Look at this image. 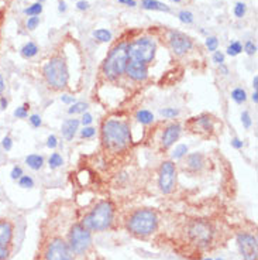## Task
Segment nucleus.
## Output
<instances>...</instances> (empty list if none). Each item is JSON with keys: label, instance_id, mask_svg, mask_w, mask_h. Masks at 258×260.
I'll use <instances>...</instances> for the list:
<instances>
[{"label": "nucleus", "instance_id": "nucleus-1", "mask_svg": "<svg viewBox=\"0 0 258 260\" xmlns=\"http://www.w3.org/2000/svg\"><path fill=\"white\" fill-rule=\"evenodd\" d=\"M102 142L110 150L124 149L130 142L129 124L122 120H107L102 127Z\"/></svg>", "mask_w": 258, "mask_h": 260}, {"label": "nucleus", "instance_id": "nucleus-2", "mask_svg": "<svg viewBox=\"0 0 258 260\" xmlns=\"http://www.w3.org/2000/svg\"><path fill=\"white\" fill-rule=\"evenodd\" d=\"M158 226V218L153 209H137L136 212L130 215L127 221V229L130 234L145 238Z\"/></svg>", "mask_w": 258, "mask_h": 260}, {"label": "nucleus", "instance_id": "nucleus-3", "mask_svg": "<svg viewBox=\"0 0 258 260\" xmlns=\"http://www.w3.org/2000/svg\"><path fill=\"white\" fill-rule=\"evenodd\" d=\"M113 216H115V208L112 202L102 201L82 219V225L88 231H96V232L106 231L112 225Z\"/></svg>", "mask_w": 258, "mask_h": 260}, {"label": "nucleus", "instance_id": "nucleus-4", "mask_svg": "<svg viewBox=\"0 0 258 260\" xmlns=\"http://www.w3.org/2000/svg\"><path fill=\"white\" fill-rule=\"evenodd\" d=\"M127 46L129 44H126V43L119 44L109 52L107 58L104 59L103 72L109 79L119 78L122 74L126 72V67L129 64Z\"/></svg>", "mask_w": 258, "mask_h": 260}, {"label": "nucleus", "instance_id": "nucleus-5", "mask_svg": "<svg viewBox=\"0 0 258 260\" xmlns=\"http://www.w3.org/2000/svg\"><path fill=\"white\" fill-rule=\"evenodd\" d=\"M44 77L48 85L54 89H62L68 84V68L62 58L55 57L44 67Z\"/></svg>", "mask_w": 258, "mask_h": 260}, {"label": "nucleus", "instance_id": "nucleus-6", "mask_svg": "<svg viewBox=\"0 0 258 260\" xmlns=\"http://www.w3.org/2000/svg\"><path fill=\"white\" fill-rule=\"evenodd\" d=\"M155 50H157L155 41L149 37H141L127 46L129 59L140 61L144 64H149L154 59Z\"/></svg>", "mask_w": 258, "mask_h": 260}, {"label": "nucleus", "instance_id": "nucleus-7", "mask_svg": "<svg viewBox=\"0 0 258 260\" xmlns=\"http://www.w3.org/2000/svg\"><path fill=\"white\" fill-rule=\"evenodd\" d=\"M188 236L198 247H207L213 241V228L206 221H194L188 226Z\"/></svg>", "mask_w": 258, "mask_h": 260}, {"label": "nucleus", "instance_id": "nucleus-8", "mask_svg": "<svg viewBox=\"0 0 258 260\" xmlns=\"http://www.w3.org/2000/svg\"><path fill=\"white\" fill-rule=\"evenodd\" d=\"M68 245L71 247L73 254L85 253L92 245L91 231H88L82 223H77L71 228L69 232V242Z\"/></svg>", "mask_w": 258, "mask_h": 260}, {"label": "nucleus", "instance_id": "nucleus-9", "mask_svg": "<svg viewBox=\"0 0 258 260\" xmlns=\"http://www.w3.org/2000/svg\"><path fill=\"white\" fill-rule=\"evenodd\" d=\"M47 260H73V252L69 245L61 238H55L50 242L46 252Z\"/></svg>", "mask_w": 258, "mask_h": 260}, {"label": "nucleus", "instance_id": "nucleus-10", "mask_svg": "<svg viewBox=\"0 0 258 260\" xmlns=\"http://www.w3.org/2000/svg\"><path fill=\"white\" fill-rule=\"evenodd\" d=\"M237 245L240 253L244 260H258V243L257 238L250 234L237 235Z\"/></svg>", "mask_w": 258, "mask_h": 260}, {"label": "nucleus", "instance_id": "nucleus-11", "mask_svg": "<svg viewBox=\"0 0 258 260\" xmlns=\"http://www.w3.org/2000/svg\"><path fill=\"white\" fill-rule=\"evenodd\" d=\"M158 185L164 194H169L175 185V164L172 161H164L160 169Z\"/></svg>", "mask_w": 258, "mask_h": 260}, {"label": "nucleus", "instance_id": "nucleus-12", "mask_svg": "<svg viewBox=\"0 0 258 260\" xmlns=\"http://www.w3.org/2000/svg\"><path fill=\"white\" fill-rule=\"evenodd\" d=\"M169 46H171V50L176 55H183L192 48L194 43H192L191 37H188L187 34H183V32L171 31V34H169Z\"/></svg>", "mask_w": 258, "mask_h": 260}, {"label": "nucleus", "instance_id": "nucleus-13", "mask_svg": "<svg viewBox=\"0 0 258 260\" xmlns=\"http://www.w3.org/2000/svg\"><path fill=\"white\" fill-rule=\"evenodd\" d=\"M126 74L133 81L141 82V81H145L149 77V68H147V64H144V62L129 59V64L126 67Z\"/></svg>", "mask_w": 258, "mask_h": 260}, {"label": "nucleus", "instance_id": "nucleus-14", "mask_svg": "<svg viewBox=\"0 0 258 260\" xmlns=\"http://www.w3.org/2000/svg\"><path fill=\"white\" fill-rule=\"evenodd\" d=\"M179 136H181V126L179 124L171 123L169 126H167V129L164 130V135H162V147L169 149L179 139Z\"/></svg>", "mask_w": 258, "mask_h": 260}, {"label": "nucleus", "instance_id": "nucleus-15", "mask_svg": "<svg viewBox=\"0 0 258 260\" xmlns=\"http://www.w3.org/2000/svg\"><path fill=\"white\" fill-rule=\"evenodd\" d=\"M79 120L78 119H66L64 123H62V136L66 139V140H72L75 135H77V132L79 130Z\"/></svg>", "mask_w": 258, "mask_h": 260}, {"label": "nucleus", "instance_id": "nucleus-16", "mask_svg": "<svg viewBox=\"0 0 258 260\" xmlns=\"http://www.w3.org/2000/svg\"><path fill=\"white\" fill-rule=\"evenodd\" d=\"M205 164V157L202 153H192L187 156V167L192 171H200Z\"/></svg>", "mask_w": 258, "mask_h": 260}, {"label": "nucleus", "instance_id": "nucleus-17", "mask_svg": "<svg viewBox=\"0 0 258 260\" xmlns=\"http://www.w3.org/2000/svg\"><path fill=\"white\" fill-rule=\"evenodd\" d=\"M13 238V226L10 222L0 221V245H9Z\"/></svg>", "mask_w": 258, "mask_h": 260}, {"label": "nucleus", "instance_id": "nucleus-18", "mask_svg": "<svg viewBox=\"0 0 258 260\" xmlns=\"http://www.w3.org/2000/svg\"><path fill=\"white\" fill-rule=\"evenodd\" d=\"M141 7L145 10H157V12H169V7L158 0H141Z\"/></svg>", "mask_w": 258, "mask_h": 260}, {"label": "nucleus", "instance_id": "nucleus-19", "mask_svg": "<svg viewBox=\"0 0 258 260\" xmlns=\"http://www.w3.org/2000/svg\"><path fill=\"white\" fill-rule=\"evenodd\" d=\"M26 164L31 170H41L44 166V157L40 154H30L26 157Z\"/></svg>", "mask_w": 258, "mask_h": 260}, {"label": "nucleus", "instance_id": "nucleus-20", "mask_svg": "<svg viewBox=\"0 0 258 260\" xmlns=\"http://www.w3.org/2000/svg\"><path fill=\"white\" fill-rule=\"evenodd\" d=\"M136 119L141 124H151L154 122V115L147 109H141L136 113Z\"/></svg>", "mask_w": 258, "mask_h": 260}, {"label": "nucleus", "instance_id": "nucleus-21", "mask_svg": "<svg viewBox=\"0 0 258 260\" xmlns=\"http://www.w3.org/2000/svg\"><path fill=\"white\" fill-rule=\"evenodd\" d=\"M37 52H39V47L35 46L34 43H27L26 46H23V48L20 50V54L24 57V58H32L34 55H37Z\"/></svg>", "mask_w": 258, "mask_h": 260}, {"label": "nucleus", "instance_id": "nucleus-22", "mask_svg": "<svg viewBox=\"0 0 258 260\" xmlns=\"http://www.w3.org/2000/svg\"><path fill=\"white\" fill-rule=\"evenodd\" d=\"M196 124H199L200 127L206 132H212L213 130V119L209 115H202V116L196 117Z\"/></svg>", "mask_w": 258, "mask_h": 260}, {"label": "nucleus", "instance_id": "nucleus-23", "mask_svg": "<svg viewBox=\"0 0 258 260\" xmlns=\"http://www.w3.org/2000/svg\"><path fill=\"white\" fill-rule=\"evenodd\" d=\"M89 105L85 104V102H75V104L71 105V108L68 109V113L69 115H78V113H85L88 111Z\"/></svg>", "mask_w": 258, "mask_h": 260}, {"label": "nucleus", "instance_id": "nucleus-24", "mask_svg": "<svg viewBox=\"0 0 258 260\" xmlns=\"http://www.w3.org/2000/svg\"><path fill=\"white\" fill-rule=\"evenodd\" d=\"M93 37L99 41H102V43H107L112 40V32L106 28H99V30L93 31Z\"/></svg>", "mask_w": 258, "mask_h": 260}, {"label": "nucleus", "instance_id": "nucleus-25", "mask_svg": "<svg viewBox=\"0 0 258 260\" xmlns=\"http://www.w3.org/2000/svg\"><path fill=\"white\" fill-rule=\"evenodd\" d=\"M62 164H64V160H62V156L59 153H52L51 157L48 158V166L51 170L58 169Z\"/></svg>", "mask_w": 258, "mask_h": 260}, {"label": "nucleus", "instance_id": "nucleus-26", "mask_svg": "<svg viewBox=\"0 0 258 260\" xmlns=\"http://www.w3.org/2000/svg\"><path fill=\"white\" fill-rule=\"evenodd\" d=\"M232 99L236 104H243L247 101V93L243 88H236L232 92Z\"/></svg>", "mask_w": 258, "mask_h": 260}, {"label": "nucleus", "instance_id": "nucleus-27", "mask_svg": "<svg viewBox=\"0 0 258 260\" xmlns=\"http://www.w3.org/2000/svg\"><path fill=\"white\" fill-rule=\"evenodd\" d=\"M187 153H188L187 144H178V146L175 147L174 153H172V158H174V160H181L182 157L187 156Z\"/></svg>", "mask_w": 258, "mask_h": 260}, {"label": "nucleus", "instance_id": "nucleus-28", "mask_svg": "<svg viewBox=\"0 0 258 260\" xmlns=\"http://www.w3.org/2000/svg\"><path fill=\"white\" fill-rule=\"evenodd\" d=\"M241 51H243V46H241V43H240V41H233L232 44L227 47V54H229V55H232V57L239 55Z\"/></svg>", "mask_w": 258, "mask_h": 260}, {"label": "nucleus", "instance_id": "nucleus-29", "mask_svg": "<svg viewBox=\"0 0 258 260\" xmlns=\"http://www.w3.org/2000/svg\"><path fill=\"white\" fill-rule=\"evenodd\" d=\"M41 12H43V5L41 3H34V5H31L30 7H27L26 10H24V13L27 14V16H40L41 14Z\"/></svg>", "mask_w": 258, "mask_h": 260}, {"label": "nucleus", "instance_id": "nucleus-30", "mask_svg": "<svg viewBox=\"0 0 258 260\" xmlns=\"http://www.w3.org/2000/svg\"><path fill=\"white\" fill-rule=\"evenodd\" d=\"M19 185L21 188H32L34 187V181L30 176H23L19 178Z\"/></svg>", "mask_w": 258, "mask_h": 260}, {"label": "nucleus", "instance_id": "nucleus-31", "mask_svg": "<svg viewBox=\"0 0 258 260\" xmlns=\"http://www.w3.org/2000/svg\"><path fill=\"white\" fill-rule=\"evenodd\" d=\"M160 113H161L164 117H167V119H174V117H176L179 115V111L175 109V108H164V109L160 111Z\"/></svg>", "mask_w": 258, "mask_h": 260}, {"label": "nucleus", "instance_id": "nucleus-32", "mask_svg": "<svg viewBox=\"0 0 258 260\" xmlns=\"http://www.w3.org/2000/svg\"><path fill=\"white\" fill-rule=\"evenodd\" d=\"M178 17H179V20H181L182 23H185V24L194 23V14L191 13V12H188V10H182V12H179Z\"/></svg>", "mask_w": 258, "mask_h": 260}, {"label": "nucleus", "instance_id": "nucleus-33", "mask_svg": "<svg viewBox=\"0 0 258 260\" xmlns=\"http://www.w3.org/2000/svg\"><path fill=\"white\" fill-rule=\"evenodd\" d=\"M245 12H247V6H245L243 2L236 3V6H234V14H236V17L241 19V17L245 14Z\"/></svg>", "mask_w": 258, "mask_h": 260}, {"label": "nucleus", "instance_id": "nucleus-34", "mask_svg": "<svg viewBox=\"0 0 258 260\" xmlns=\"http://www.w3.org/2000/svg\"><path fill=\"white\" fill-rule=\"evenodd\" d=\"M206 47L209 51H217V47H219V40L216 37H207L206 39Z\"/></svg>", "mask_w": 258, "mask_h": 260}, {"label": "nucleus", "instance_id": "nucleus-35", "mask_svg": "<svg viewBox=\"0 0 258 260\" xmlns=\"http://www.w3.org/2000/svg\"><path fill=\"white\" fill-rule=\"evenodd\" d=\"M95 133H96V129H95V127L85 126L84 129L81 130V137H82V139H91V137L95 136Z\"/></svg>", "mask_w": 258, "mask_h": 260}, {"label": "nucleus", "instance_id": "nucleus-36", "mask_svg": "<svg viewBox=\"0 0 258 260\" xmlns=\"http://www.w3.org/2000/svg\"><path fill=\"white\" fill-rule=\"evenodd\" d=\"M241 123L244 126L245 129H250L252 124V120H251V116H250V113L247 111H244L241 113Z\"/></svg>", "mask_w": 258, "mask_h": 260}, {"label": "nucleus", "instance_id": "nucleus-37", "mask_svg": "<svg viewBox=\"0 0 258 260\" xmlns=\"http://www.w3.org/2000/svg\"><path fill=\"white\" fill-rule=\"evenodd\" d=\"M40 24V17L39 16H31V17H28V20H27V28L28 30H35L37 28V26Z\"/></svg>", "mask_w": 258, "mask_h": 260}, {"label": "nucleus", "instance_id": "nucleus-38", "mask_svg": "<svg viewBox=\"0 0 258 260\" xmlns=\"http://www.w3.org/2000/svg\"><path fill=\"white\" fill-rule=\"evenodd\" d=\"M14 116L17 119H26L28 116V111H27V105L24 106H19L16 111H14Z\"/></svg>", "mask_w": 258, "mask_h": 260}, {"label": "nucleus", "instance_id": "nucleus-39", "mask_svg": "<svg viewBox=\"0 0 258 260\" xmlns=\"http://www.w3.org/2000/svg\"><path fill=\"white\" fill-rule=\"evenodd\" d=\"M244 51L248 54V55H254L257 52V46L252 43V41H247L244 44Z\"/></svg>", "mask_w": 258, "mask_h": 260}, {"label": "nucleus", "instance_id": "nucleus-40", "mask_svg": "<svg viewBox=\"0 0 258 260\" xmlns=\"http://www.w3.org/2000/svg\"><path fill=\"white\" fill-rule=\"evenodd\" d=\"M2 146H3V149L6 150V151H10V150L13 149V140H12V137L10 136L3 137V140H2Z\"/></svg>", "mask_w": 258, "mask_h": 260}, {"label": "nucleus", "instance_id": "nucleus-41", "mask_svg": "<svg viewBox=\"0 0 258 260\" xmlns=\"http://www.w3.org/2000/svg\"><path fill=\"white\" fill-rule=\"evenodd\" d=\"M28 120H30V123H31L32 127H40V126L43 124V120H41V116H40V115H31V116L28 117Z\"/></svg>", "mask_w": 258, "mask_h": 260}, {"label": "nucleus", "instance_id": "nucleus-42", "mask_svg": "<svg viewBox=\"0 0 258 260\" xmlns=\"http://www.w3.org/2000/svg\"><path fill=\"white\" fill-rule=\"evenodd\" d=\"M213 61L217 65L225 64V54L222 51H214V54H213Z\"/></svg>", "mask_w": 258, "mask_h": 260}, {"label": "nucleus", "instance_id": "nucleus-43", "mask_svg": "<svg viewBox=\"0 0 258 260\" xmlns=\"http://www.w3.org/2000/svg\"><path fill=\"white\" fill-rule=\"evenodd\" d=\"M21 176H23V169H21L20 166H14L13 170H12V173H10V177H12L13 180H19Z\"/></svg>", "mask_w": 258, "mask_h": 260}, {"label": "nucleus", "instance_id": "nucleus-44", "mask_svg": "<svg viewBox=\"0 0 258 260\" xmlns=\"http://www.w3.org/2000/svg\"><path fill=\"white\" fill-rule=\"evenodd\" d=\"M57 146H58V139H57V136H54V135L48 136V139H47V147L48 149H55Z\"/></svg>", "mask_w": 258, "mask_h": 260}, {"label": "nucleus", "instance_id": "nucleus-45", "mask_svg": "<svg viewBox=\"0 0 258 260\" xmlns=\"http://www.w3.org/2000/svg\"><path fill=\"white\" fill-rule=\"evenodd\" d=\"M81 122H82V124H84V126H89V124L93 122V116H92L91 113H86V112H85Z\"/></svg>", "mask_w": 258, "mask_h": 260}, {"label": "nucleus", "instance_id": "nucleus-46", "mask_svg": "<svg viewBox=\"0 0 258 260\" xmlns=\"http://www.w3.org/2000/svg\"><path fill=\"white\" fill-rule=\"evenodd\" d=\"M61 101L66 105H72L77 102V101H75V98L71 96V95H62V96H61Z\"/></svg>", "mask_w": 258, "mask_h": 260}, {"label": "nucleus", "instance_id": "nucleus-47", "mask_svg": "<svg viewBox=\"0 0 258 260\" xmlns=\"http://www.w3.org/2000/svg\"><path fill=\"white\" fill-rule=\"evenodd\" d=\"M9 257V250L5 245H0V260H6Z\"/></svg>", "mask_w": 258, "mask_h": 260}, {"label": "nucleus", "instance_id": "nucleus-48", "mask_svg": "<svg viewBox=\"0 0 258 260\" xmlns=\"http://www.w3.org/2000/svg\"><path fill=\"white\" fill-rule=\"evenodd\" d=\"M232 146L234 147V149H237V150L243 149V142L240 140L239 137H234V139L232 140Z\"/></svg>", "mask_w": 258, "mask_h": 260}, {"label": "nucleus", "instance_id": "nucleus-49", "mask_svg": "<svg viewBox=\"0 0 258 260\" xmlns=\"http://www.w3.org/2000/svg\"><path fill=\"white\" fill-rule=\"evenodd\" d=\"M78 10H88L89 9V3L88 2H85V0H79L77 3Z\"/></svg>", "mask_w": 258, "mask_h": 260}, {"label": "nucleus", "instance_id": "nucleus-50", "mask_svg": "<svg viewBox=\"0 0 258 260\" xmlns=\"http://www.w3.org/2000/svg\"><path fill=\"white\" fill-rule=\"evenodd\" d=\"M119 3H123V5H127L130 7H134L137 5L136 0H117Z\"/></svg>", "mask_w": 258, "mask_h": 260}, {"label": "nucleus", "instance_id": "nucleus-51", "mask_svg": "<svg viewBox=\"0 0 258 260\" xmlns=\"http://www.w3.org/2000/svg\"><path fill=\"white\" fill-rule=\"evenodd\" d=\"M7 105H9V102H7L6 98H5V96L0 98V109H2V111L7 109Z\"/></svg>", "mask_w": 258, "mask_h": 260}, {"label": "nucleus", "instance_id": "nucleus-52", "mask_svg": "<svg viewBox=\"0 0 258 260\" xmlns=\"http://www.w3.org/2000/svg\"><path fill=\"white\" fill-rule=\"evenodd\" d=\"M219 71L222 72L223 75H227V74H229V68H227L225 64H222V65H219Z\"/></svg>", "mask_w": 258, "mask_h": 260}, {"label": "nucleus", "instance_id": "nucleus-53", "mask_svg": "<svg viewBox=\"0 0 258 260\" xmlns=\"http://www.w3.org/2000/svg\"><path fill=\"white\" fill-rule=\"evenodd\" d=\"M5 88H6V85H5V79H3V77L0 75V95L3 93V91H5Z\"/></svg>", "mask_w": 258, "mask_h": 260}, {"label": "nucleus", "instance_id": "nucleus-54", "mask_svg": "<svg viewBox=\"0 0 258 260\" xmlns=\"http://www.w3.org/2000/svg\"><path fill=\"white\" fill-rule=\"evenodd\" d=\"M58 10H59V12H61V13H62V12H65V10H66V5H65V2H62V0L59 2Z\"/></svg>", "mask_w": 258, "mask_h": 260}, {"label": "nucleus", "instance_id": "nucleus-55", "mask_svg": "<svg viewBox=\"0 0 258 260\" xmlns=\"http://www.w3.org/2000/svg\"><path fill=\"white\" fill-rule=\"evenodd\" d=\"M252 88H254V91H257L258 89V77L255 75L254 79H252Z\"/></svg>", "mask_w": 258, "mask_h": 260}, {"label": "nucleus", "instance_id": "nucleus-56", "mask_svg": "<svg viewBox=\"0 0 258 260\" xmlns=\"http://www.w3.org/2000/svg\"><path fill=\"white\" fill-rule=\"evenodd\" d=\"M251 99H252V102H254V104H257V102H258V92L257 91H254Z\"/></svg>", "mask_w": 258, "mask_h": 260}, {"label": "nucleus", "instance_id": "nucleus-57", "mask_svg": "<svg viewBox=\"0 0 258 260\" xmlns=\"http://www.w3.org/2000/svg\"><path fill=\"white\" fill-rule=\"evenodd\" d=\"M172 2H175V3H179L181 0H172Z\"/></svg>", "mask_w": 258, "mask_h": 260}, {"label": "nucleus", "instance_id": "nucleus-58", "mask_svg": "<svg viewBox=\"0 0 258 260\" xmlns=\"http://www.w3.org/2000/svg\"><path fill=\"white\" fill-rule=\"evenodd\" d=\"M203 260H213V259H209V257H206V259H203Z\"/></svg>", "mask_w": 258, "mask_h": 260}, {"label": "nucleus", "instance_id": "nucleus-59", "mask_svg": "<svg viewBox=\"0 0 258 260\" xmlns=\"http://www.w3.org/2000/svg\"><path fill=\"white\" fill-rule=\"evenodd\" d=\"M216 260H225V259H222V257H219V259H216Z\"/></svg>", "mask_w": 258, "mask_h": 260}]
</instances>
